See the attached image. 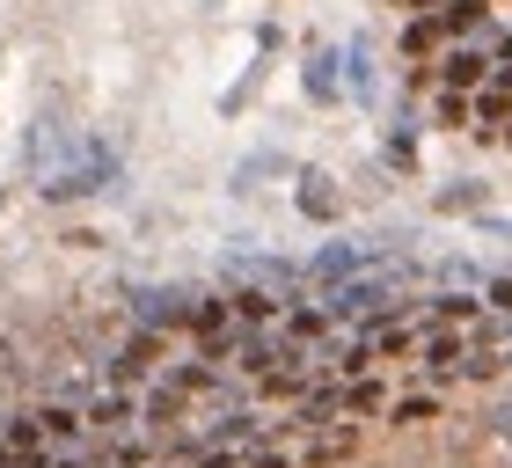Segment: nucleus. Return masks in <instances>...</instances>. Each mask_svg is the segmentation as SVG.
Masks as SVG:
<instances>
[{
	"label": "nucleus",
	"mask_w": 512,
	"mask_h": 468,
	"mask_svg": "<svg viewBox=\"0 0 512 468\" xmlns=\"http://www.w3.org/2000/svg\"><path fill=\"white\" fill-rule=\"evenodd\" d=\"M388 300H395V271H359V278H344V286L322 293V308L337 322H366V315H381Z\"/></svg>",
	"instance_id": "1"
},
{
	"label": "nucleus",
	"mask_w": 512,
	"mask_h": 468,
	"mask_svg": "<svg viewBox=\"0 0 512 468\" xmlns=\"http://www.w3.org/2000/svg\"><path fill=\"white\" fill-rule=\"evenodd\" d=\"M110 176H118V161H110V147H103V139H88L74 169H59L52 183H44V198H81V191H103Z\"/></svg>",
	"instance_id": "2"
},
{
	"label": "nucleus",
	"mask_w": 512,
	"mask_h": 468,
	"mask_svg": "<svg viewBox=\"0 0 512 468\" xmlns=\"http://www.w3.org/2000/svg\"><path fill=\"white\" fill-rule=\"evenodd\" d=\"M366 264H374V249H366V242H330V249L308 256V278H315V286H344V278H359Z\"/></svg>",
	"instance_id": "3"
},
{
	"label": "nucleus",
	"mask_w": 512,
	"mask_h": 468,
	"mask_svg": "<svg viewBox=\"0 0 512 468\" xmlns=\"http://www.w3.org/2000/svg\"><path fill=\"white\" fill-rule=\"evenodd\" d=\"M132 315H139V330H191V300H183V293L139 286V293H132Z\"/></svg>",
	"instance_id": "4"
},
{
	"label": "nucleus",
	"mask_w": 512,
	"mask_h": 468,
	"mask_svg": "<svg viewBox=\"0 0 512 468\" xmlns=\"http://www.w3.org/2000/svg\"><path fill=\"white\" fill-rule=\"evenodd\" d=\"M154 366H161V330H139V337L118 351V359H110V381H118V388H132V381H147Z\"/></svg>",
	"instance_id": "5"
},
{
	"label": "nucleus",
	"mask_w": 512,
	"mask_h": 468,
	"mask_svg": "<svg viewBox=\"0 0 512 468\" xmlns=\"http://www.w3.org/2000/svg\"><path fill=\"white\" fill-rule=\"evenodd\" d=\"M125 425H132V395H125V388L88 395V432H96V439H118Z\"/></svg>",
	"instance_id": "6"
},
{
	"label": "nucleus",
	"mask_w": 512,
	"mask_h": 468,
	"mask_svg": "<svg viewBox=\"0 0 512 468\" xmlns=\"http://www.w3.org/2000/svg\"><path fill=\"white\" fill-rule=\"evenodd\" d=\"M491 66H498L491 52H476V44H461V52H447V59H439V81L469 96V88H483V74H491Z\"/></svg>",
	"instance_id": "7"
},
{
	"label": "nucleus",
	"mask_w": 512,
	"mask_h": 468,
	"mask_svg": "<svg viewBox=\"0 0 512 468\" xmlns=\"http://www.w3.org/2000/svg\"><path fill=\"white\" fill-rule=\"evenodd\" d=\"M366 344H374L381 359H410V351H425V337H417L410 322H395V315H374V330H366Z\"/></svg>",
	"instance_id": "8"
},
{
	"label": "nucleus",
	"mask_w": 512,
	"mask_h": 468,
	"mask_svg": "<svg viewBox=\"0 0 512 468\" xmlns=\"http://www.w3.org/2000/svg\"><path fill=\"white\" fill-rule=\"evenodd\" d=\"M235 322H256V330H264V322H286L278 286H242V293H235Z\"/></svg>",
	"instance_id": "9"
},
{
	"label": "nucleus",
	"mask_w": 512,
	"mask_h": 468,
	"mask_svg": "<svg viewBox=\"0 0 512 468\" xmlns=\"http://www.w3.org/2000/svg\"><path fill=\"white\" fill-rule=\"evenodd\" d=\"M139 417H147V432H169L176 417H183V395H176L169 381H161V388L147 395V403H139Z\"/></svg>",
	"instance_id": "10"
},
{
	"label": "nucleus",
	"mask_w": 512,
	"mask_h": 468,
	"mask_svg": "<svg viewBox=\"0 0 512 468\" xmlns=\"http://www.w3.org/2000/svg\"><path fill=\"white\" fill-rule=\"evenodd\" d=\"M417 359H425L432 373H454V359H469V344H461V337H447V330H432V337H425V351H417Z\"/></svg>",
	"instance_id": "11"
},
{
	"label": "nucleus",
	"mask_w": 512,
	"mask_h": 468,
	"mask_svg": "<svg viewBox=\"0 0 512 468\" xmlns=\"http://www.w3.org/2000/svg\"><path fill=\"white\" fill-rule=\"evenodd\" d=\"M330 322H337L330 308H286V337H293V344H315Z\"/></svg>",
	"instance_id": "12"
},
{
	"label": "nucleus",
	"mask_w": 512,
	"mask_h": 468,
	"mask_svg": "<svg viewBox=\"0 0 512 468\" xmlns=\"http://www.w3.org/2000/svg\"><path fill=\"white\" fill-rule=\"evenodd\" d=\"M344 88H352V96H374V59H366V44H344Z\"/></svg>",
	"instance_id": "13"
},
{
	"label": "nucleus",
	"mask_w": 512,
	"mask_h": 468,
	"mask_svg": "<svg viewBox=\"0 0 512 468\" xmlns=\"http://www.w3.org/2000/svg\"><path fill=\"white\" fill-rule=\"evenodd\" d=\"M439 22H447V37L483 30V0H439Z\"/></svg>",
	"instance_id": "14"
},
{
	"label": "nucleus",
	"mask_w": 512,
	"mask_h": 468,
	"mask_svg": "<svg viewBox=\"0 0 512 468\" xmlns=\"http://www.w3.org/2000/svg\"><path fill=\"white\" fill-rule=\"evenodd\" d=\"M330 66H337V52H315V59H308V96H315V103L337 96V74H330Z\"/></svg>",
	"instance_id": "15"
},
{
	"label": "nucleus",
	"mask_w": 512,
	"mask_h": 468,
	"mask_svg": "<svg viewBox=\"0 0 512 468\" xmlns=\"http://www.w3.org/2000/svg\"><path fill=\"white\" fill-rule=\"evenodd\" d=\"M300 213H308V220H330V176H300Z\"/></svg>",
	"instance_id": "16"
},
{
	"label": "nucleus",
	"mask_w": 512,
	"mask_h": 468,
	"mask_svg": "<svg viewBox=\"0 0 512 468\" xmlns=\"http://www.w3.org/2000/svg\"><path fill=\"white\" fill-rule=\"evenodd\" d=\"M439 37H447V22H439V15H417L410 30H403V52H432Z\"/></svg>",
	"instance_id": "17"
},
{
	"label": "nucleus",
	"mask_w": 512,
	"mask_h": 468,
	"mask_svg": "<svg viewBox=\"0 0 512 468\" xmlns=\"http://www.w3.org/2000/svg\"><path fill=\"white\" fill-rule=\"evenodd\" d=\"M476 315V300H461V293H439L432 300V322H439V330H447V322H469Z\"/></svg>",
	"instance_id": "18"
},
{
	"label": "nucleus",
	"mask_w": 512,
	"mask_h": 468,
	"mask_svg": "<svg viewBox=\"0 0 512 468\" xmlns=\"http://www.w3.org/2000/svg\"><path fill=\"white\" fill-rule=\"evenodd\" d=\"M388 417H395V425H425V417H439V403H432V395H410V403H395Z\"/></svg>",
	"instance_id": "19"
},
{
	"label": "nucleus",
	"mask_w": 512,
	"mask_h": 468,
	"mask_svg": "<svg viewBox=\"0 0 512 468\" xmlns=\"http://www.w3.org/2000/svg\"><path fill=\"white\" fill-rule=\"evenodd\" d=\"M469 205H483L476 183H454V191H439V213H469Z\"/></svg>",
	"instance_id": "20"
},
{
	"label": "nucleus",
	"mask_w": 512,
	"mask_h": 468,
	"mask_svg": "<svg viewBox=\"0 0 512 468\" xmlns=\"http://www.w3.org/2000/svg\"><path fill=\"white\" fill-rule=\"evenodd\" d=\"M439 125H469V96H461V88H447V96H439Z\"/></svg>",
	"instance_id": "21"
},
{
	"label": "nucleus",
	"mask_w": 512,
	"mask_h": 468,
	"mask_svg": "<svg viewBox=\"0 0 512 468\" xmlns=\"http://www.w3.org/2000/svg\"><path fill=\"white\" fill-rule=\"evenodd\" d=\"M476 110H483V132L505 125V96H498V88H483V103H476Z\"/></svg>",
	"instance_id": "22"
},
{
	"label": "nucleus",
	"mask_w": 512,
	"mask_h": 468,
	"mask_svg": "<svg viewBox=\"0 0 512 468\" xmlns=\"http://www.w3.org/2000/svg\"><path fill=\"white\" fill-rule=\"evenodd\" d=\"M388 161H395V169H410V125L388 132Z\"/></svg>",
	"instance_id": "23"
},
{
	"label": "nucleus",
	"mask_w": 512,
	"mask_h": 468,
	"mask_svg": "<svg viewBox=\"0 0 512 468\" xmlns=\"http://www.w3.org/2000/svg\"><path fill=\"white\" fill-rule=\"evenodd\" d=\"M344 403H352V410H374L381 388H374V381H352V388H344Z\"/></svg>",
	"instance_id": "24"
},
{
	"label": "nucleus",
	"mask_w": 512,
	"mask_h": 468,
	"mask_svg": "<svg viewBox=\"0 0 512 468\" xmlns=\"http://www.w3.org/2000/svg\"><path fill=\"white\" fill-rule=\"evenodd\" d=\"M198 468H242V461H235V447H205Z\"/></svg>",
	"instance_id": "25"
},
{
	"label": "nucleus",
	"mask_w": 512,
	"mask_h": 468,
	"mask_svg": "<svg viewBox=\"0 0 512 468\" xmlns=\"http://www.w3.org/2000/svg\"><path fill=\"white\" fill-rule=\"evenodd\" d=\"M491 308H498V315H512V278H498V286H491Z\"/></svg>",
	"instance_id": "26"
}]
</instances>
